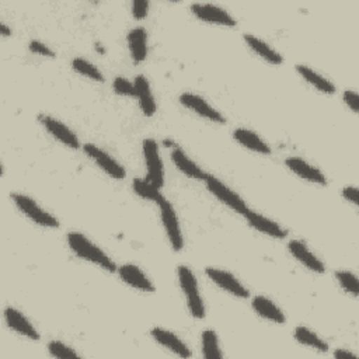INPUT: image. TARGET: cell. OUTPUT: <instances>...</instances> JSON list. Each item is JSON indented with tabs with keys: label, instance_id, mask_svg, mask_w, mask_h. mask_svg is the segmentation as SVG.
Wrapping results in <instances>:
<instances>
[{
	"label": "cell",
	"instance_id": "484cf974",
	"mask_svg": "<svg viewBox=\"0 0 359 359\" xmlns=\"http://www.w3.org/2000/svg\"><path fill=\"white\" fill-rule=\"evenodd\" d=\"M132 188L140 198L154 202L157 205H160L165 199L164 195L161 194L160 188L156 187L154 184H151L147 178H135L132 181Z\"/></svg>",
	"mask_w": 359,
	"mask_h": 359
},
{
	"label": "cell",
	"instance_id": "603a6c76",
	"mask_svg": "<svg viewBox=\"0 0 359 359\" xmlns=\"http://www.w3.org/2000/svg\"><path fill=\"white\" fill-rule=\"evenodd\" d=\"M244 41L248 45V48L252 52H255L259 57H262L264 60H266L272 65L283 63L282 55L278 50H275L269 43H266L264 39H261L252 34H244Z\"/></svg>",
	"mask_w": 359,
	"mask_h": 359
},
{
	"label": "cell",
	"instance_id": "ac0fdd59",
	"mask_svg": "<svg viewBox=\"0 0 359 359\" xmlns=\"http://www.w3.org/2000/svg\"><path fill=\"white\" fill-rule=\"evenodd\" d=\"M285 164L292 172H294L296 175H299L303 180H307V181L318 184V185L327 184L325 175L317 167L311 165L310 163H307L306 160H303L300 157H287L285 160Z\"/></svg>",
	"mask_w": 359,
	"mask_h": 359
},
{
	"label": "cell",
	"instance_id": "e0dca14e",
	"mask_svg": "<svg viewBox=\"0 0 359 359\" xmlns=\"http://www.w3.org/2000/svg\"><path fill=\"white\" fill-rule=\"evenodd\" d=\"M171 160L178 171H181L184 175L192 180L203 181L206 178V174L180 146H174L171 150Z\"/></svg>",
	"mask_w": 359,
	"mask_h": 359
},
{
	"label": "cell",
	"instance_id": "9a60e30c",
	"mask_svg": "<svg viewBox=\"0 0 359 359\" xmlns=\"http://www.w3.org/2000/svg\"><path fill=\"white\" fill-rule=\"evenodd\" d=\"M244 217L247 219V222L250 223V226L269 237H273V238H285L287 236V230L285 227H282L278 222L250 209Z\"/></svg>",
	"mask_w": 359,
	"mask_h": 359
},
{
	"label": "cell",
	"instance_id": "3957f363",
	"mask_svg": "<svg viewBox=\"0 0 359 359\" xmlns=\"http://www.w3.org/2000/svg\"><path fill=\"white\" fill-rule=\"evenodd\" d=\"M203 182L209 189V192L213 196H216L222 203L229 206L231 210L240 213L241 216H244L250 210L247 202L236 191H233L230 187L222 182L217 177L212 174H206V178L203 180Z\"/></svg>",
	"mask_w": 359,
	"mask_h": 359
},
{
	"label": "cell",
	"instance_id": "7402d4cb",
	"mask_svg": "<svg viewBox=\"0 0 359 359\" xmlns=\"http://www.w3.org/2000/svg\"><path fill=\"white\" fill-rule=\"evenodd\" d=\"M233 137L236 142H238L241 146H244L248 150H252L259 154H271L269 144L254 130L247 128H237L233 132Z\"/></svg>",
	"mask_w": 359,
	"mask_h": 359
},
{
	"label": "cell",
	"instance_id": "44dd1931",
	"mask_svg": "<svg viewBox=\"0 0 359 359\" xmlns=\"http://www.w3.org/2000/svg\"><path fill=\"white\" fill-rule=\"evenodd\" d=\"M128 48L135 63H142L147 56V32L143 27L132 28L128 35Z\"/></svg>",
	"mask_w": 359,
	"mask_h": 359
},
{
	"label": "cell",
	"instance_id": "1f68e13d",
	"mask_svg": "<svg viewBox=\"0 0 359 359\" xmlns=\"http://www.w3.org/2000/svg\"><path fill=\"white\" fill-rule=\"evenodd\" d=\"M149 7H150V3L147 0H133L130 4L132 15L136 20H143L149 13Z\"/></svg>",
	"mask_w": 359,
	"mask_h": 359
},
{
	"label": "cell",
	"instance_id": "cb8c5ba5",
	"mask_svg": "<svg viewBox=\"0 0 359 359\" xmlns=\"http://www.w3.org/2000/svg\"><path fill=\"white\" fill-rule=\"evenodd\" d=\"M296 72L309 84H311L318 91H321L324 94H334L335 93V86L328 79H325L323 74L316 72L314 69H311V67H309L306 65H296Z\"/></svg>",
	"mask_w": 359,
	"mask_h": 359
},
{
	"label": "cell",
	"instance_id": "277c9868",
	"mask_svg": "<svg viewBox=\"0 0 359 359\" xmlns=\"http://www.w3.org/2000/svg\"><path fill=\"white\" fill-rule=\"evenodd\" d=\"M11 199H13L14 205L18 208V210L22 212L34 223H36V224H39L42 227H50V229L59 227V220L53 215H50L45 209H42L28 195H24V194H20V192H14V194H11Z\"/></svg>",
	"mask_w": 359,
	"mask_h": 359
},
{
	"label": "cell",
	"instance_id": "8fae6325",
	"mask_svg": "<svg viewBox=\"0 0 359 359\" xmlns=\"http://www.w3.org/2000/svg\"><path fill=\"white\" fill-rule=\"evenodd\" d=\"M39 121L42 123V126L48 130V133L55 137L56 140H59L62 144L70 147V149H79L80 147V140L77 137V135L67 126L65 125L62 121L49 116V115H39Z\"/></svg>",
	"mask_w": 359,
	"mask_h": 359
},
{
	"label": "cell",
	"instance_id": "9c48e42d",
	"mask_svg": "<svg viewBox=\"0 0 359 359\" xmlns=\"http://www.w3.org/2000/svg\"><path fill=\"white\" fill-rule=\"evenodd\" d=\"M180 102L185 108L194 111L196 115H199V116H202V118H205V119H208L210 122L224 123V121H226L224 116L216 108H213L205 98H202L201 95L194 94L191 91L182 93L180 95Z\"/></svg>",
	"mask_w": 359,
	"mask_h": 359
},
{
	"label": "cell",
	"instance_id": "d6986e66",
	"mask_svg": "<svg viewBox=\"0 0 359 359\" xmlns=\"http://www.w3.org/2000/svg\"><path fill=\"white\" fill-rule=\"evenodd\" d=\"M251 306L252 310L262 318L272 321L275 324H285L286 323V317L283 314V311L266 296H261L257 294L252 297L251 300Z\"/></svg>",
	"mask_w": 359,
	"mask_h": 359
},
{
	"label": "cell",
	"instance_id": "d4e9b609",
	"mask_svg": "<svg viewBox=\"0 0 359 359\" xmlns=\"http://www.w3.org/2000/svg\"><path fill=\"white\" fill-rule=\"evenodd\" d=\"M293 337L299 344L309 346L310 349H314L318 352L328 351V344L324 339H321V337H318L314 331H311L304 325H297L293 331Z\"/></svg>",
	"mask_w": 359,
	"mask_h": 359
},
{
	"label": "cell",
	"instance_id": "f1b7e54d",
	"mask_svg": "<svg viewBox=\"0 0 359 359\" xmlns=\"http://www.w3.org/2000/svg\"><path fill=\"white\" fill-rule=\"evenodd\" d=\"M335 278H337L339 286L344 289V292H346L348 294H351L353 297L358 296V290H359L358 278L353 272L346 271V269H341V271L335 272Z\"/></svg>",
	"mask_w": 359,
	"mask_h": 359
},
{
	"label": "cell",
	"instance_id": "4fadbf2b",
	"mask_svg": "<svg viewBox=\"0 0 359 359\" xmlns=\"http://www.w3.org/2000/svg\"><path fill=\"white\" fill-rule=\"evenodd\" d=\"M4 320L6 324L10 330H13L14 332H17L21 337H25L28 339H34L38 341L39 339V332L36 331V328L32 325V323L15 307L7 306L4 309Z\"/></svg>",
	"mask_w": 359,
	"mask_h": 359
},
{
	"label": "cell",
	"instance_id": "5bb4252c",
	"mask_svg": "<svg viewBox=\"0 0 359 359\" xmlns=\"http://www.w3.org/2000/svg\"><path fill=\"white\" fill-rule=\"evenodd\" d=\"M287 250L300 264H303L311 272L323 273L325 271L323 261L316 254H313L302 240H297V238L290 240L287 243Z\"/></svg>",
	"mask_w": 359,
	"mask_h": 359
},
{
	"label": "cell",
	"instance_id": "d590c367",
	"mask_svg": "<svg viewBox=\"0 0 359 359\" xmlns=\"http://www.w3.org/2000/svg\"><path fill=\"white\" fill-rule=\"evenodd\" d=\"M334 356L337 359H358V356L355 353H352L351 351H346V349H337L334 352Z\"/></svg>",
	"mask_w": 359,
	"mask_h": 359
},
{
	"label": "cell",
	"instance_id": "e575fe53",
	"mask_svg": "<svg viewBox=\"0 0 359 359\" xmlns=\"http://www.w3.org/2000/svg\"><path fill=\"white\" fill-rule=\"evenodd\" d=\"M342 196L345 201L351 202L352 205H358V188L353 185H348L342 188Z\"/></svg>",
	"mask_w": 359,
	"mask_h": 359
},
{
	"label": "cell",
	"instance_id": "6da1fadb",
	"mask_svg": "<svg viewBox=\"0 0 359 359\" xmlns=\"http://www.w3.org/2000/svg\"><path fill=\"white\" fill-rule=\"evenodd\" d=\"M67 244L70 250L79 257L83 258L88 262H93L94 265L108 271V272H115L116 271V264L109 258V255L98 247L95 243H93L90 238H87L83 233L79 231H70L67 234Z\"/></svg>",
	"mask_w": 359,
	"mask_h": 359
},
{
	"label": "cell",
	"instance_id": "30bf717a",
	"mask_svg": "<svg viewBox=\"0 0 359 359\" xmlns=\"http://www.w3.org/2000/svg\"><path fill=\"white\" fill-rule=\"evenodd\" d=\"M192 14L201 20L210 24L224 25V27H234L237 22L236 20L222 7L210 3H194L191 6Z\"/></svg>",
	"mask_w": 359,
	"mask_h": 359
},
{
	"label": "cell",
	"instance_id": "836d02e7",
	"mask_svg": "<svg viewBox=\"0 0 359 359\" xmlns=\"http://www.w3.org/2000/svg\"><path fill=\"white\" fill-rule=\"evenodd\" d=\"M342 100L352 112L358 114V111H359V97H358L356 91L345 90L344 94H342Z\"/></svg>",
	"mask_w": 359,
	"mask_h": 359
},
{
	"label": "cell",
	"instance_id": "2e32d148",
	"mask_svg": "<svg viewBox=\"0 0 359 359\" xmlns=\"http://www.w3.org/2000/svg\"><path fill=\"white\" fill-rule=\"evenodd\" d=\"M116 272L119 278L132 286L133 289H137L140 292H154V285L151 280L143 273V271L135 265V264H123L116 268Z\"/></svg>",
	"mask_w": 359,
	"mask_h": 359
},
{
	"label": "cell",
	"instance_id": "8d00e7d4",
	"mask_svg": "<svg viewBox=\"0 0 359 359\" xmlns=\"http://www.w3.org/2000/svg\"><path fill=\"white\" fill-rule=\"evenodd\" d=\"M0 34H1L3 36H8V35L11 34V29H10L4 22H1V24H0Z\"/></svg>",
	"mask_w": 359,
	"mask_h": 359
},
{
	"label": "cell",
	"instance_id": "4dcf8cb0",
	"mask_svg": "<svg viewBox=\"0 0 359 359\" xmlns=\"http://www.w3.org/2000/svg\"><path fill=\"white\" fill-rule=\"evenodd\" d=\"M112 88L118 95H123V97H136V91H135V84L132 81H129L128 79L118 76L114 79L112 81Z\"/></svg>",
	"mask_w": 359,
	"mask_h": 359
},
{
	"label": "cell",
	"instance_id": "5b68a950",
	"mask_svg": "<svg viewBox=\"0 0 359 359\" xmlns=\"http://www.w3.org/2000/svg\"><path fill=\"white\" fill-rule=\"evenodd\" d=\"M142 151H143V158H144L146 172H147L146 178L161 189L164 187V165L160 157L157 142L151 137L144 139L142 142Z\"/></svg>",
	"mask_w": 359,
	"mask_h": 359
},
{
	"label": "cell",
	"instance_id": "ffe728a7",
	"mask_svg": "<svg viewBox=\"0 0 359 359\" xmlns=\"http://www.w3.org/2000/svg\"><path fill=\"white\" fill-rule=\"evenodd\" d=\"M135 91H136V98L139 101V107L142 109V112L146 115V116H151L154 115L156 112V101H154V95H153V91H151V87H150V83L149 80L143 76V74H139L135 77Z\"/></svg>",
	"mask_w": 359,
	"mask_h": 359
},
{
	"label": "cell",
	"instance_id": "d6a6232c",
	"mask_svg": "<svg viewBox=\"0 0 359 359\" xmlns=\"http://www.w3.org/2000/svg\"><path fill=\"white\" fill-rule=\"evenodd\" d=\"M28 48H29V50H31L32 53L39 55V56H46V57H53V56H55V52H53L48 45H45L43 42H41V41H38V39L29 41Z\"/></svg>",
	"mask_w": 359,
	"mask_h": 359
},
{
	"label": "cell",
	"instance_id": "4316f807",
	"mask_svg": "<svg viewBox=\"0 0 359 359\" xmlns=\"http://www.w3.org/2000/svg\"><path fill=\"white\" fill-rule=\"evenodd\" d=\"M202 342V353L206 359H220L223 358V352L219 345L217 334L213 330H205L201 335Z\"/></svg>",
	"mask_w": 359,
	"mask_h": 359
},
{
	"label": "cell",
	"instance_id": "7a4b0ae2",
	"mask_svg": "<svg viewBox=\"0 0 359 359\" xmlns=\"http://www.w3.org/2000/svg\"><path fill=\"white\" fill-rule=\"evenodd\" d=\"M178 282L182 289V293L185 296L187 307L191 313L192 317L201 320L205 317V304L202 300V296L199 293L198 287V280L192 269L187 265H180L178 266Z\"/></svg>",
	"mask_w": 359,
	"mask_h": 359
},
{
	"label": "cell",
	"instance_id": "ba28073f",
	"mask_svg": "<svg viewBox=\"0 0 359 359\" xmlns=\"http://www.w3.org/2000/svg\"><path fill=\"white\" fill-rule=\"evenodd\" d=\"M205 275L215 283L217 285L220 289L226 290L227 293H230L231 296H236L238 299H247L250 296L248 289L229 271L224 269H219V268H212L208 266L205 269Z\"/></svg>",
	"mask_w": 359,
	"mask_h": 359
},
{
	"label": "cell",
	"instance_id": "8992f818",
	"mask_svg": "<svg viewBox=\"0 0 359 359\" xmlns=\"http://www.w3.org/2000/svg\"><path fill=\"white\" fill-rule=\"evenodd\" d=\"M158 208H160V219H161L165 236H167L172 250L181 251L184 247V237H182L181 226H180L174 206L171 205V202L164 199L158 205Z\"/></svg>",
	"mask_w": 359,
	"mask_h": 359
},
{
	"label": "cell",
	"instance_id": "f546056e",
	"mask_svg": "<svg viewBox=\"0 0 359 359\" xmlns=\"http://www.w3.org/2000/svg\"><path fill=\"white\" fill-rule=\"evenodd\" d=\"M48 352L53 358H80V355L62 341L52 339L48 342Z\"/></svg>",
	"mask_w": 359,
	"mask_h": 359
},
{
	"label": "cell",
	"instance_id": "52a82bcc",
	"mask_svg": "<svg viewBox=\"0 0 359 359\" xmlns=\"http://www.w3.org/2000/svg\"><path fill=\"white\" fill-rule=\"evenodd\" d=\"M83 151L86 153L87 157H90L107 175L115 178V180H122L126 177L125 168L105 150L98 147L97 144L93 143H86L83 146Z\"/></svg>",
	"mask_w": 359,
	"mask_h": 359
},
{
	"label": "cell",
	"instance_id": "83f0119b",
	"mask_svg": "<svg viewBox=\"0 0 359 359\" xmlns=\"http://www.w3.org/2000/svg\"><path fill=\"white\" fill-rule=\"evenodd\" d=\"M72 67L74 72L80 73L81 76L90 79V80H94V81H104V76L102 73L98 70V67L91 63L90 60L84 59V57H74L72 60Z\"/></svg>",
	"mask_w": 359,
	"mask_h": 359
},
{
	"label": "cell",
	"instance_id": "7c38bea8",
	"mask_svg": "<svg viewBox=\"0 0 359 359\" xmlns=\"http://www.w3.org/2000/svg\"><path fill=\"white\" fill-rule=\"evenodd\" d=\"M150 335L157 344H160L161 346H164L165 349L172 352L174 355L184 358V359L191 358L192 353H191L189 348L177 334H174L165 328H161V327H153L150 330Z\"/></svg>",
	"mask_w": 359,
	"mask_h": 359
}]
</instances>
